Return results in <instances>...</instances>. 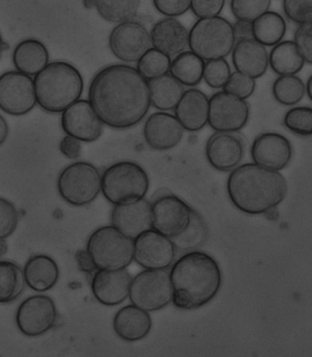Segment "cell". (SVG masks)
Instances as JSON below:
<instances>
[{
	"instance_id": "cell-1",
	"label": "cell",
	"mask_w": 312,
	"mask_h": 357,
	"mask_svg": "<svg viewBox=\"0 0 312 357\" xmlns=\"http://www.w3.org/2000/svg\"><path fill=\"white\" fill-rule=\"evenodd\" d=\"M88 100L104 125L114 130L134 128L151 106L149 81L126 63L98 70L88 88Z\"/></svg>"
},
{
	"instance_id": "cell-2",
	"label": "cell",
	"mask_w": 312,
	"mask_h": 357,
	"mask_svg": "<svg viewBox=\"0 0 312 357\" xmlns=\"http://www.w3.org/2000/svg\"><path fill=\"white\" fill-rule=\"evenodd\" d=\"M173 305L182 311L202 308L217 296L223 274L216 259L194 250L184 253L170 271Z\"/></svg>"
},
{
	"instance_id": "cell-3",
	"label": "cell",
	"mask_w": 312,
	"mask_h": 357,
	"mask_svg": "<svg viewBox=\"0 0 312 357\" xmlns=\"http://www.w3.org/2000/svg\"><path fill=\"white\" fill-rule=\"evenodd\" d=\"M228 193L238 211L247 215H262L284 202L288 184L279 171L247 163L231 171Z\"/></svg>"
},
{
	"instance_id": "cell-4",
	"label": "cell",
	"mask_w": 312,
	"mask_h": 357,
	"mask_svg": "<svg viewBox=\"0 0 312 357\" xmlns=\"http://www.w3.org/2000/svg\"><path fill=\"white\" fill-rule=\"evenodd\" d=\"M34 79L38 105L46 113H63L84 91L80 70L67 61H52Z\"/></svg>"
},
{
	"instance_id": "cell-5",
	"label": "cell",
	"mask_w": 312,
	"mask_h": 357,
	"mask_svg": "<svg viewBox=\"0 0 312 357\" xmlns=\"http://www.w3.org/2000/svg\"><path fill=\"white\" fill-rule=\"evenodd\" d=\"M149 190L148 174L135 162H117L103 173L102 193L114 206L131 204L145 199Z\"/></svg>"
},
{
	"instance_id": "cell-6",
	"label": "cell",
	"mask_w": 312,
	"mask_h": 357,
	"mask_svg": "<svg viewBox=\"0 0 312 357\" xmlns=\"http://www.w3.org/2000/svg\"><path fill=\"white\" fill-rule=\"evenodd\" d=\"M189 31V49L205 61L228 57L237 43L234 26L225 17L198 19Z\"/></svg>"
},
{
	"instance_id": "cell-7",
	"label": "cell",
	"mask_w": 312,
	"mask_h": 357,
	"mask_svg": "<svg viewBox=\"0 0 312 357\" xmlns=\"http://www.w3.org/2000/svg\"><path fill=\"white\" fill-rule=\"evenodd\" d=\"M87 250L97 270H123L134 261V240L113 225L96 229L88 238Z\"/></svg>"
},
{
	"instance_id": "cell-8",
	"label": "cell",
	"mask_w": 312,
	"mask_h": 357,
	"mask_svg": "<svg viewBox=\"0 0 312 357\" xmlns=\"http://www.w3.org/2000/svg\"><path fill=\"white\" fill-rule=\"evenodd\" d=\"M57 190L61 199L70 206L90 205L102 192V175L93 164L75 162L61 170Z\"/></svg>"
},
{
	"instance_id": "cell-9",
	"label": "cell",
	"mask_w": 312,
	"mask_h": 357,
	"mask_svg": "<svg viewBox=\"0 0 312 357\" xmlns=\"http://www.w3.org/2000/svg\"><path fill=\"white\" fill-rule=\"evenodd\" d=\"M129 300L149 312L161 311L173 300L170 273L167 270H147L132 280Z\"/></svg>"
},
{
	"instance_id": "cell-10",
	"label": "cell",
	"mask_w": 312,
	"mask_h": 357,
	"mask_svg": "<svg viewBox=\"0 0 312 357\" xmlns=\"http://www.w3.org/2000/svg\"><path fill=\"white\" fill-rule=\"evenodd\" d=\"M38 105L34 79L19 70H8L0 77V108L11 116L31 113Z\"/></svg>"
},
{
	"instance_id": "cell-11",
	"label": "cell",
	"mask_w": 312,
	"mask_h": 357,
	"mask_svg": "<svg viewBox=\"0 0 312 357\" xmlns=\"http://www.w3.org/2000/svg\"><path fill=\"white\" fill-rule=\"evenodd\" d=\"M108 45L117 60L125 63H137L152 47L150 31L142 23L128 20L112 29Z\"/></svg>"
},
{
	"instance_id": "cell-12",
	"label": "cell",
	"mask_w": 312,
	"mask_h": 357,
	"mask_svg": "<svg viewBox=\"0 0 312 357\" xmlns=\"http://www.w3.org/2000/svg\"><path fill=\"white\" fill-rule=\"evenodd\" d=\"M58 312L54 300L48 295L29 296L20 303L16 312L20 332L28 337H39L54 329Z\"/></svg>"
},
{
	"instance_id": "cell-13",
	"label": "cell",
	"mask_w": 312,
	"mask_h": 357,
	"mask_svg": "<svg viewBox=\"0 0 312 357\" xmlns=\"http://www.w3.org/2000/svg\"><path fill=\"white\" fill-rule=\"evenodd\" d=\"M250 118V107L246 100L217 91L210 97L208 125L216 132H237L244 128Z\"/></svg>"
},
{
	"instance_id": "cell-14",
	"label": "cell",
	"mask_w": 312,
	"mask_h": 357,
	"mask_svg": "<svg viewBox=\"0 0 312 357\" xmlns=\"http://www.w3.org/2000/svg\"><path fill=\"white\" fill-rule=\"evenodd\" d=\"M177 250L172 238L154 229L134 240V261L147 270H168L173 264Z\"/></svg>"
},
{
	"instance_id": "cell-15",
	"label": "cell",
	"mask_w": 312,
	"mask_h": 357,
	"mask_svg": "<svg viewBox=\"0 0 312 357\" xmlns=\"http://www.w3.org/2000/svg\"><path fill=\"white\" fill-rule=\"evenodd\" d=\"M193 209L181 197L163 195L152 203V229L175 238L189 226Z\"/></svg>"
},
{
	"instance_id": "cell-16",
	"label": "cell",
	"mask_w": 312,
	"mask_h": 357,
	"mask_svg": "<svg viewBox=\"0 0 312 357\" xmlns=\"http://www.w3.org/2000/svg\"><path fill=\"white\" fill-rule=\"evenodd\" d=\"M61 126L66 135L84 143L98 140L105 126L89 100L84 99L78 100L61 113Z\"/></svg>"
},
{
	"instance_id": "cell-17",
	"label": "cell",
	"mask_w": 312,
	"mask_h": 357,
	"mask_svg": "<svg viewBox=\"0 0 312 357\" xmlns=\"http://www.w3.org/2000/svg\"><path fill=\"white\" fill-rule=\"evenodd\" d=\"M251 158L259 166L281 171L292 160V144L287 137L278 132H263L253 141Z\"/></svg>"
},
{
	"instance_id": "cell-18",
	"label": "cell",
	"mask_w": 312,
	"mask_h": 357,
	"mask_svg": "<svg viewBox=\"0 0 312 357\" xmlns=\"http://www.w3.org/2000/svg\"><path fill=\"white\" fill-rule=\"evenodd\" d=\"M205 155L214 169L230 172L242 163L246 146L235 132H216L206 143Z\"/></svg>"
},
{
	"instance_id": "cell-19",
	"label": "cell",
	"mask_w": 312,
	"mask_h": 357,
	"mask_svg": "<svg viewBox=\"0 0 312 357\" xmlns=\"http://www.w3.org/2000/svg\"><path fill=\"white\" fill-rule=\"evenodd\" d=\"M185 129L175 114L157 112L147 118L143 135L146 144L156 151H168L181 143Z\"/></svg>"
},
{
	"instance_id": "cell-20",
	"label": "cell",
	"mask_w": 312,
	"mask_h": 357,
	"mask_svg": "<svg viewBox=\"0 0 312 357\" xmlns=\"http://www.w3.org/2000/svg\"><path fill=\"white\" fill-rule=\"evenodd\" d=\"M132 280L133 278L126 268L97 270L91 282V290L101 305L108 307L120 305L129 298Z\"/></svg>"
},
{
	"instance_id": "cell-21",
	"label": "cell",
	"mask_w": 312,
	"mask_h": 357,
	"mask_svg": "<svg viewBox=\"0 0 312 357\" xmlns=\"http://www.w3.org/2000/svg\"><path fill=\"white\" fill-rule=\"evenodd\" d=\"M112 225L135 240L152 229V204L143 199L126 205H116L111 213Z\"/></svg>"
},
{
	"instance_id": "cell-22",
	"label": "cell",
	"mask_w": 312,
	"mask_h": 357,
	"mask_svg": "<svg viewBox=\"0 0 312 357\" xmlns=\"http://www.w3.org/2000/svg\"><path fill=\"white\" fill-rule=\"evenodd\" d=\"M189 32L176 17H165L150 31L152 47L174 58L189 48Z\"/></svg>"
},
{
	"instance_id": "cell-23",
	"label": "cell",
	"mask_w": 312,
	"mask_h": 357,
	"mask_svg": "<svg viewBox=\"0 0 312 357\" xmlns=\"http://www.w3.org/2000/svg\"><path fill=\"white\" fill-rule=\"evenodd\" d=\"M232 61L235 70L257 79L269 68V52L263 44L255 38H248L235 43Z\"/></svg>"
},
{
	"instance_id": "cell-24",
	"label": "cell",
	"mask_w": 312,
	"mask_h": 357,
	"mask_svg": "<svg viewBox=\"0 0 312 357\" xmlns=\"http://www.w3.org/2000/svg\"><path fill=\"white\" fill-rule=\"evenodd\" d=\"M210 98L201 90L190 88L184 91L174 109V114L185 131L199 132L208 125Z\"/></svg>"
},
{
	"instance_id": "cell-25",
	"label": "cell",
	"mask_w": 312,
	"mask_h": 357,
	"mask_svg": "<svg viewBox=\"0 0 312 357\" xmlns=\"http://www.w3.org/2000/svg\"><path fill=\"white\" fill-rule=\"evenodd\" d=\"M113 328L123 341L135 343L143 340L151 332V317L149 312L131 303L117 312Z\"/></svg>"
},
{
	"instance_id": "cell-26",
	"label": "cell",
	"mask_w": 312,
	"mask_h": 357,
	"mask_svg": "<svg viewBox=\"0 0 312 357\" xmlns=\"http://www.w3.org/2000/svg\"><path fill=\"white\" fill-rule=\"evenodd\" d=\"M23 271L26 283L37 293L52 290L60 278L58 264L52 257L45 255L32 256L26 262Z\"/></svg>"
},
{
	"instance_id": "cell-27",
	"label": "cell",
	"mask_w": 312,
	"mask_h": 357,
	"mask_svg": "<svg viewBox=\"0 0 312 357\" xmlns=\"http://www.w3.org/2000/svg\"><path fill=\"white\" fill-rule=\"evenodd\" d=\"M13 61L19 72L35 76L50 63L49 51L37 38H25L15 47Z\"/></svg>"
},
{
	"instance_id": "cell-28",
	"label": "cell",
	"mask_w": 312,
	"mask_h": 357,
	"mask_svg": "<svg viewBox=\"0 0 312 357\" xmlns=\"http://www.w3.org/2000/svg\"><path fill=\"white\" fill-rule=\"evenodd\" d=\"M150 102L158 111H174L184 96L185 86L170 73L149 81Z\"/></svg>"
},
{
	"instance_id": "cell-29",
	"label": "cell",
	"mask_w": 312,
	"mask_h": 357,
	"mask_svg": "<svg viewBox=\"0 0 312 357\" xmlns=\"http://www.w3.org/2000/svg\"><path fill=\"white\" fill-rule=\"evenodd\" d=\"M305 63L294 40H282L269 52V67L278 76L297 75Z\"/></svg>"
},
{
	"instance_id": "cell-30",
	"label": "cell",
	"mask_w": 312,
	"mask_h": 357,
	"mask_svg": "<svg viewBox=\"0 0 312 357\" xmlns=\"http://www.w3.org/2000/svg\"><path fill=\"white\" fill-rule=\"evenodd\" d=\"M206 61L193 51H184L172 59L170 75L184 86L193 88L204 79Z\"/></svg>"
},
{
	"instance_id": "cell-31",
	"label": "cell",
	"mask_w": 312,
	"mask_h": 357,
	"mask_svg": "<svg viewBox=\"0 0 312 357\" xmlns=\"http://www.w3.org/2000/svg\"><path fill=\"white\" fill-rule=\"evenodd\" d=\"M254 38L266 47H274L281 43L287 32V23L282 15L267 11L253 22Z\"/></svg>"
},
{
	"instance_id": "cell-32",
	"label": "cell",
	"mask_w": 312,
	"mask_h": 357,
	"mask_svg": "<svg viewBox=\"0 0 312 357\" xmlns=\"http://www.w3.org/2000/svg\"><path fill=\"white\" fill-rule=\"evenodd\" d=\"M24 271L10 261H0V303H10L19 299L24 291Z\"/></svg>"
},
{
	"instance_id": "cell-33",
	"label": "cell",
	"mask_w": 312,
	"mask_h": 357,
	"mask_svg": "<svg viewBox=\"0 0 312 357\" xmlns=\"http://www.w3.org/2000/svg\"><path fill=\"white\" fill-rule=\"evenodd\" d=\"M140 4L141 0H96V10L105 22L119 24L133 20Z\"/></svg>"
},
{
	"instance_id": "cell-34",
	"label": "cell",
	"mask_w": 312,
	"mask_h": 357,
	"mask_svg": "<svg viewBox=\"0 0 312 357\" xmlns=\"http://www.w3.org/2000/svg\"><path fill=\"white\" fill-rule=\"evenodd\" d=\"M207 234V227L204 218L193 209L189 226L184 232L172 240L177 252L186 253L200 249L205 243Z\"/></svg>"
},
{
	"instance_id": "cell-35",
	"label": "cell",
	"mask_w": 312,
	"mask_h": 357,
	"mask_svg": "<svg viewBox=\"0 0 312 357\" xmlns=\"http://www.w3.org/2000/svg\"><path fill=\"white\" fill-rule=\"evenodd\" d=\"M274 98L281 105L294 106L304 99L307 94L306 84L297 75H281L274 81Z\"/></svg>"
},
{
	"instance_id": "cell-36",
	"label": "cell",
	"mask_w": 312,
	"mask_h": 357,
	"mask_svg": "<svg viewBox=\"0 0 312 357\" xmlns=\"http://www.w3.org/2000/svg\"><path fill=\"white\" fill-rule=\"evenodd\" d=\"M172 61L166 53L151 47L138 61L136 68L147 81H150L170 73Z\"/></svg>"
},
{
	"instance_id": "cell-37",
	"label": "cell",
	"mask_w": 312,
	"mask_h": 357,
	"mask_svg": "<svg viewBox=\"0 0 312 357\" xmlns=\"http://www.w3.org/2000/svg\"><path fill=\"white\" fill-rule=\"evenodd\" d=\"M283 123L285 128L300 137L312 135V107L297 106L290 109L285 114Z\"/></svg>"
},
{
	"instance_id": "cell-38",
	"label": "cell",
	"mask_w": 312,
	"mask_h": 357,
	"mask_svg": "<svg viewBox=\"0 0 312 357\" xmlns=\"http://www.w3.org/2000/svg\"><path fill=\"white\" fill-rule=\"evenodd\" d=\"M272 0H231L230 8L235 19L255 22L269 11Z\"/></svg>"
},
{
	"instance_id": "cell-39",
	"label": "cell",
	"mask_w": 312,
	"mask_h": 357,
	"mask_svg": "<svg viewBox=\"0 0 312 357\" xmlns=\"http://www.w3.org/2000/svg\"><path fill=\"white\" fill-rule=\"evenodd\" d=\"M232 75L230 64L225 59L206 61L204 81L211 89H223Z\"/></svg>"
},
{
	"instance_id": "cell-40",
	"label": "cell",
	"mask_w": 312,
	"mask_h": 357,
	"mask_svg": "<svg viewBox=\"0 0 312 357\" xmlns=\"http://www.w3.org/2000/svg\"><path fill=\"white\" fill-rule=\"evenodd\" d=\"M255 79L235 70V73H232L223 91L246 100L255 93Z\"/></svg>"
},
{
	"instance_id": "cell-41",
	"label": "cell",
	"mask_w": 312,
	"mask_h": 357,
	"mask_svg": "<svg viewBox=\"0 0 312 357\" xmlns=\"http://www.w3.org/2000/svg\"><path fill=\"white\" fill-rule=\"evenodd\" d=\"M282 6L290 22L298 25L312 22V0H283Z\"/></svg>"
},
{
	"instance_id": "cell-42",
	"label": "cell",
	"mask_w": 312,
	"mask_h": 357,
	"mask_svg": "<svg viewBox=\"0 0 312 357\" xmlns=\"http://www.w3.org/2000/svg\"><path fill=\"white\" fill-rule=\"evenodd\" d=\"M19 211L10 200L0 199V238H8L13 234L19 223Z\"/></svg>"
},
{
	"instance_id": "cell-43",
	"label": "cell",
	"mask_w": 312,
	"mask_h": 357,
	"mask_svg": "<svg viewBox=\"0 0 312 357\" xmlns=\"http://www.w3.org/2000/svg\"><path fill=\"white\" fill-rule=\"evenodd\" d=\"M226 0H191V10L198 19L220 16Z\"/></svg>"
},
{
	"instance_id": "cell-44",
	"label": "cell",
	"mask_w": 312,
	"mask_h": 357,
	"mask_svg": "<svg viewBox=\"0 0 312 357\" xmlns=\"http://www.w3.org/2000/svg\"><path fill=\"white\" fill-rule=\"evenodd\" d=\"M294 41L306 63L312 64V22L299 25L294 34Z\"/></svg>"
},
{
	"instance_id": "cell-45",
	"label": "cell",
	"mask_w": 312,
	"mask_h": 357,
	"mask_svg": "<svg viewBox=\"0 0 312 357\" xmlns=\"http://www.w3.org/2000/svg\"><path fill=\"white\" fill-rule=\"evenodd\" d=\"M153 5L163 16L177 17L191 10V0H153Z\"/></svg>"
},
{
	"instance_id": "cell-46",
	"label": "cell",
	"mask_w": 312,
	"mask_h": 357,
	"mask_svg": "<svg viewBox=\"0 0 312 357\" xmlns=\"http://www.w3.org/2000/svg\"><path fill=\"white\" fill-rule=\"evenodd\" d=\"M81 143L80 140L66 135L59 144V149L66 158L75 160V159L80 158L82 153Z\"/></svg>"
},
{
	"instance_id": "cell-47",
	"label": "cell",
	"mask_w": 312,
	"mask_h": 357,
	"mask_svg": "<svg viewBox=\"0 0 312 357\" xmlns=\"http://www.w3.org/2000/svg\"><path fill=\"white\" fill-rule=\"evenodd\" d=\"M235 40L240 41L254 38V29H253V22L248 20H237V22L232 24Z\"/></svg>"
},
{
	"instance_id": "cell-48",
	"label": "cell",
	"mask_w": 312,
	"mask_h": 357,
	"mask_svg": "<svg viewBox=\"0 0 312 357\" xmlns=\"http://www.w3.org/2000/svg\"><path fill=\"white\" fill-rule=\"evenodd\" d=\"M75 259L79 268L84 273L91 274L96 273L97 271V268L87 250H77L75 253Z\"/></svg>"
},
{
	"instance_id": "cell-49",
	"label": "cell",
	"mask_w": 312,
	"mask_h": 357,
	"mask_svg": "<svg viewBox=\"0 0 312 357\" xmlns=\"http://www.w3.org/2000/svg\"><path fill=\"white\" fill-rule=\"evenodd\" d=\"M8 137V125L4 116H0V144L5 143Z\"/></svg>"
},
{
	"instance_id": "cell-50",
	"label": "cell",
	"mask_w": 312,
	"mask_h": 357,
	"mask_svg": "<svg viewBox=\"0 0 312 357\" xmlns=\"http://www.w3.org/2000/svg\"><path fill=\"white\" fill-rule=\"evenodd\" d=\"M306 89H307L309 98H310L312 102V75L310 76V78H309L307 82H306Z\"/></svg>"
},
{
	"instance_id": "cell-51",
	"label": "cell",
	"mask_w": 312,
	"mask_h": 357,
	"mask_svg": "<svg viewBox=\"0 0 312 357\" xmlns=\"http://www.w3.org/2000/svg\"><path fill=\"white\" fill-rule=\"evenodd\" d=\"M0 255L1 257L6 255V252H8V244L6 243L5 238H0Z\"/></svg>"
},
{
	"instance_id": "cell-52",
	"label": "cell",
	"mask_w": 312,
	"mask_h": 357,
	"mask_svg": "<svg viewBox=\"0 0 312 357\" xmlns=\"http://www.w3.org/2000/svg\"><path fill=\"white\" fill-rule=\"evenodd\" d=\"M82 3H84V7L89 10L96 8V0H82Z\"/></svg>"
}]
</instances>
